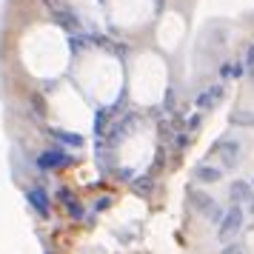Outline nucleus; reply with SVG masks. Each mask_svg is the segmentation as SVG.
Wrapping results in <instances>:
<instances>
[{
	"label": "nucleus",
	"instance_id": "nucleus-1",
	"mask_svg": "<svg viewBox=\"0 0 254 254\" xmlns=\"http://www.w3.org/2000/svg\"><path fill=\"white\" fill-rule=\"evenodd\" d=\"M243 229V206L240 203H231V208L220 217V229H217V237L223 243H229L237 237V231Z\"/></svg>",
	"mask_w": 254,
	"mask_h": 254
},
{
	"label": "nucleus",
	"instance_id": "nucleus-2",
	"mask_svg": "<svg viewBox=\"0 0 254 254\" xmlns=\"http://www.w3.org/2000/svg\"><path fill=\"white\" fill-rule=\"evenodd\" d=\"M186 197L191 200V208H194V211H200L203 217H208V220H220V217H223L217 200H214L211 194L200 191V189H189V191H186Z\"/></svg>",
	"mask_w": 254,
	"mask_h": 254
},
{
	"label": "nucleus",
	"instance_id": "nucleus-3",
	"mask_svg": "<svg viewBox=\"0 0 254 254\" xmlns=\"http://www.w3.org/2000/svg\"><path fill=\"white\" fill-rule=\"evenodd\" d=\"M208 154H223V166H226V169H237V166H240V140L223 137L208 149Z\"/></svg>",
	"mask_w": 254,
	"mask_h": 254
},
{
	"label": "nucleus",
	"instance_id": "nucleus-4",
	"mask_svg": "<svg viewBox=\"0 0 254 254\" xmlns=\"http://www.w3.org/2000/svg\"><path fill=\"white\" fill-rule=\"evenodd\" d=\"M35 163H37V169H43V172H55V169H66L71 163V157L63 149H46L37 154Z\"/></svg>",
	"mask_w": 254,
	"mask_h": 254
},
{
	"label": "nucleus",
	"instance_id": "nucleus-5",
	"mask_svg": "<svg viewBox=\"0 0 254 254\" xmlns=\"http://www.w3.org/2000/svg\"><path fill=\"white\" fill-rule=\"evenodd\" d=\"M223 97H226V89H223V83H214V86H208L203 92L194 97V103L200 112H214L220 103H223Z\"/></svg>",
	"mask_w": 254,
	"mask_h": 254
},
{
	"label": "nucleus",
	"instance_id": "nucleus-6",
	"mask_svg": "<svg viewBox=\"0 0 254 254\" xmlns=\"http://www.w3.org/2000/svg\"><path fill=\"white\" fill-rule=\"evenodd\" d=\"M191 177H194L197 183H206V186H214L223 180V169H217V166H208V163H197L194 172H191Z\"/></svg>",
	"mask_w": 254,
	"mask_h": 254
},
{
	"label": "nucleus",
	"instance_id": "nucleus-7",
	"mask_svg": "<svg viewBox=\"0 0 254 254\" xmlns=\"http://www.w3.org/2000/svg\"><path fill=\"white\" fill-rule=\"evenodd\" d=\"M26 200H29V206L35 208L40 217H49V194H46V189H40V186L29 189V191H26Z\"/></svg>",
	"mask_w": 254,
	"mask_h": 254
},
{
	"label": "nucleus",
	"instance_id": "nucleus-8",
	"mask_svg": "<svg viewBox=\"0 0 254 254\" xmlns=\"http://www.w3.org/2000/svg\"><path fill=\"white\" fill-rule=\"evenodd\" d=\"M252 183L249 180H234V183L229 186V200L231 203H249L252 200Z\"/></svg>",
	"mask_w": 254,
	"mask_h": 254
},
{
	"label": "nucleus",
	"instance_id": "nucleus-9",
	"mask_svg": "<svg viewBox=\"0 0 254 254\" xmlns=\"http://www.w3.org/2000/svg\"><path fill=\"white\" fill-rule=\"evenodd\" d=\"M246 74V63H237V60H223L220 63V77L229 80V77H243Z\"/></svg>",
	"mask_w": 254,
	"mask_h": 254
},
{
	"label": "nucleus",
	"instance_id": "nucleus-10",
	"mask_svg": "<svg viewBox=\"0 0 254 254\" xmlns=\"http://www.w3.org/2000/svg\"><path fill=\"white\" fill-rule=\"evenodd\" d=\"M229 123L231 126H243V128H254V112L252 109H237V112H231Z\"/></svg>",
	"mask_w": 254,
	"mask_h": 254
},
{
	"label": "nucleus",
	"instance_id": "nucleus-11",
	"mask_svg": "<svg viewBox=\"0 0 254 254\" xmlns=\"http://www.w3.org/2000/svg\"><path fill=\"white\" fill-rule=\"evenodd\" d=\"M52 137L60 140V143H66L71 149H80L83 146V137L80 134H74V131H63V128H52Z\"/></svg>",
	"mask_w": 254,
	"mask_h": 254
},
{
	"label": "nucleus",
	"instance_id": "nucleus-12",
	"mask_svg": "<svg viewBox=\"0 0 254 254\" xmlns=\"http://www.w3.org/2000/svg\"><path fill=\"white\" fill-rule=\"evenodd\" d=\"M131 189H134L137 194H143V197H151V191H154V180H151L149 174H143V177H134Z\"/></svg>",
	"mask_w": 254,
	"mask_h": 254
},
{
	"label": "nucleus",
	"instance_id": "nucleus-13",
	"mask_svg": "<svg viewBox=\"0 0 254 254\" xmlns=\"http://www.w3.org/2000/svg\"><path fill=\"white\" fill-rule=\"evenodd\" d=\"M29 103H32V109H35V117H43L46 115V103H43V97L40 94H29Z\"/></svg>",
	"mask_w": 254,
	"mask_h": 254
},
{
	"label": "nucleus",
	"instance_id": "nucleus-14",
	"mask_svg": "<svg viewBox=\"0 0 254 254\" xmlns=\"http://www.w3.org/2000/svg\"><path fill=\"white\" fill-rule=\"evenodd\" d=\"M220 254H246V252H243V246H240V243L229 240L226 246H223V249H220Z\"/></svg>",
	"mask_w": 254,
	"mask_h": 254
},
{
	"label": "nucleus",
	"instance_id": "nucleus-15",
	"mask_svg": "<svg viewBox=\"0 0 254 254\" xmlns=\"http://www.w3.org/2000/svg\"><path fill=\"white\" fill-rule=\"evenodd\" d=\"M109 206H112V200H109V197H100V200H97V206H94V211H106Z\"/></svg>",
	"mask_w": 254,
	"mask_h": 254
},
{
	"label": "nucleus",
	"instance_id": "nucleus-16",
	"mask_svg": "<svg viewBox=\"0 0 254 254\" xmlns=\"http://www.w3.org/2000/svg\"><path fill=\"white\" fill-rule=\"evenodd\" d=\"M186 134H189V131H180V134L174 137V143H177V149H183L186 143H189V137H186Z\"/></svg>",
	"mask_w": 254,
	"mask_h": 254
},
{
	"label": "nucleus",
	"instance_id": "nucleus-17",
	"mask_svg": "<svg viewBox=\"0 0 254 254\" xmlns=\"http://www.w3.org/2000/svg\"><path fill=\"white\" fill-rule=\"evenodd\" d=\"M160 137L163 140H172V126H169V123H163V126H160Z\"/></svg>",
	"mask_w": 254,
	"mask_h": 254
},
{
	"label": "nucleus",
	"instance_id": "nucleus-18",
	"mask_svg": "<svg viewBox=\"0 0 254 254\" xmlns=\"http://www.w3.org/2000/svg\"><path fill=\"white\" fill-rule=\"evenodd\" d=\"M197 123H200V117H191V120H189V126H186V131H194Z\"/></svg>",
	"mask_w": 254,
	"mask_h": 254
},
{
	"label": "nucleus",
	"instance_id": "nucleus-19",
	"mask_svg": "<svg viewBox=\"0 0 254 254\" xmlns=\"http://www.w3.org/2000/svg\"><path fill=\"white\" fill-rule=\"evenodd\" d=\"M246 77H249V83L254 86V69H249V71H246Z\"/></svg>",
	"mask_w": 254,
	"mask_h": 254
},
{
	"label": "nucleus",
	"instance_id": "nucleus-20",
	"mask_svg": "<svg viewBox=\"0 0 254 254\" xmlns=\"http://www.w3.org/2000/svg\"><path fill=\"white\" fill-rule=\"evenodd\" d=\"M249 211H252V214H254V194H252V206H249Z\"/></svg>",
	"mask_w": 254,
	"mask_h": 254
}]
</instances>
